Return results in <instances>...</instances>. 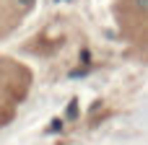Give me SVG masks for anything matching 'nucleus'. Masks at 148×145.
<instances>
[{"label":"nucleus","mask_w":148,"mask_h":145,"mask_svg":"<svg viewBox=\"0 0 148 145\" xmlns=\"http://www.w3.org/2000/svg\"><path fill=\"white\" fill-rule=\"evenodd\" d=\"M135 5H138V10L148 13V0H135Z\"/></svg>","instance_id":"1"},{"label":"nucleus","mask_w":148,"mask_h":145,"mask_svg":"<svg viewBox=\"0 0 148 145\" xmlns=\"http://www.w3.org/2000/svg\"><path fill=\"white\" fill-rule=\"evenodd\" d=\"M16 3H18V5H21V8H31V5H34V3H36V0H16Z\"/></svg>","instance_id":"2"},{"label":"nucleus","mask_w":148,"mask_h":145,"mask_svg":"<svg viewBox=\"0 0 148 145\" xmlns=\"http://www.w3.org/2000/svg\"><path fill=\"white\" fill-rule=\"evenodd\" d=\"M57 3H60V0H57Z\"/></svg>","instance_id":"3"}]
</instances>
